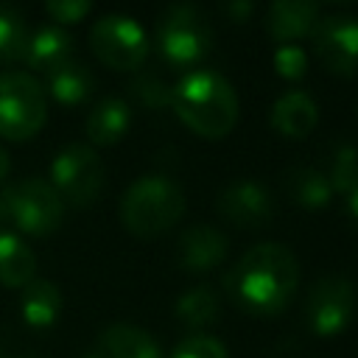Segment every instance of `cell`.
<instances>
[{
    "label": "cell",
    "instance_id": "30bf717a",
    "mask_svg": "<svg viewBox=\"0 0 358 358\" xmlns=\"http://www.w3.org/2000/svg\"><path fill=\"white\" fill-rule=\"evenodd\" d=\"M313 53L336 76H358V17L324 14L313 28Z\"/></svg>",
    "mask_w": 358,
    "mask_h": 358
},
{
    "label": "cell",
    "instance_id": "7c38bea8",
    "mask_svg": "<svg viewBox=\"0 0 358 358\" xmlns=\"http://www.w3.org/2000/svg\"><path fill=\"white\" fill-rule=\"evenodd\" d=\"M227 252H229V241L213 224L187 227L179 235V243H176V260L190 274H204V271L218 268L224 263Z\"/></svg>",
    "mask_w": 358,
    "mask_h": 358
},
{
    "label": "cell",
    "instance_id": "603a6c76",
    "mask_svg": "<svg viewBox=\"0 0 358 358\" xmlns=\"http://www.w3.org/2000/svg\"><path fill=\"white\" fill-rule=\"evenodd\" d=\"M28 36L31 31L25 25V17L11 6H0V64L22 62Z\"/></svg>",
    "mask_w": 358,
    "mask_h": 358
},
{
    "label": "cell",
    "instance_id": "e0dca14e",
    "mask_svg": "<svg viewBox=\"0 0 358 358\" xmlns=\"http://www.w3.org/2000/svg\"><path fill=\"white\" fill-rule=\"evenodd\" d=\"M98 352L103 358H162L154 336L134 324H109L98 338Z\"/></svg>",
    "mask_w": 358,
    "mask_h": 358
},
{
    "label": "cell",
    "instance_id": "5b68a950",
    "mask_svg": "<svg viewBox=\"0 0 358 358\" xmlns=\"http://www.w3.org/2000/svg\"><path fill=\"white\" fill-rule=\"evenodd\" d=\"M64 201L48 179H20L0 193V224H11L22 235H50L62 227Z\"/></svg>",
    "mask_w": 358,
    "mask_h": 358
},
{
    "label": "cell",
    "instance_id": "ac0fdd59",
    "mask_svg": "<svg viewBox=\"0 0 358 358\" xmlns=\"http://www.w3.org/2000/svg\"><path fill=\"white\" fill-rule=\"evenodd\" d=\"M20 313L28 327L45 330L62 313V291L50 280L34 277L25 288H20Z\"/></svg>",
    "mask_w": 358,
    "mask_h": 358
},
{
    "label": "cell",
    "instance_id": "4316f807",
    "mask_svg": "<svg viewBox=\"0 0 358 358\" xmlns=\"http://www.w3.org/2000/svg\"><path fill=\"white\" fill-rule=\"evenodd\" d=\"M274 70L285 81H299L308 73V53L299 45H280L274 50Z\"/></svg>",
    "mask_w": 358,
    "mask_h": 358
},
{
    "label": "cell",
    "instance_id": "ffe728a7",
    "mask_svg": "<svg viewBox=\"0 0 358 358\" xmlns=\"http://www.w3.org/2000/svg\"><path fill=\"white\" fill-rule=\"evenodd\" d=\"M45 90L50 92L53 101L64 103V106H76L84 103L92 90H95V76L90 73V67L78 59L64 62L62 67H56L53 73L45 76Z\"/></svg>",
    "mask_w": 358,
    "mask_h": 358
},
{
    "label": "cell",
    "instance_id": "f1b7e54d",
    "mask_svg": "<svg viewBox=\"0 0 358 358\" xmlns=\"http://www.w3.org/2000/svg\"><path fill=\"white\" fill-rule=\"evenodd\" d=\"M252 11H255V6L246 3V0H232V3H224V6H221V14H224L229 22H246Z\"/></svg>",
    "mask_w": 358,
    "mask_h": 358
},
{
    "label": "cell",
    "instance_id": "7402d4cb",
    "mask_svg": "<svg viewBox=\"0 0 358 358\" xmlns=\"http://www.w3.org/2000/svg\"><path fill=\"white\" fill-rule=\"evenodd\" d=\"M176 319L193 330H201V327H210L215 319H218V310H221V299L218 294L213 291V285H193L190 291H185L176 305Z\"/></svg>",
    "mask_w": 358,
    "mask_h": 358
},
{
    "label": "cell",
    "instance_id": "83f0119b",
    "mask_svg": "<svg viewBox=\"0 0 358 358\" xmlns=\"http://www.w3.org/2000/svg\"><path fill=\"white\" fill-rule=\"evenodd\" d=\"M45 11L53 20V25L62 28V25H73V22L84 20L92 11V3H87V0H53L45 6Z\"/></svg>",
    "mask_w": 358,
    "mask_h": 358
},
{
    "label": "cell",
    "instance_id": "7a4b0ae2",
    "mask_svg": "<svg viewBox=\"0 0 358 358\" xmlns=\"http://www.w3.org/2000/svg\"><path fill=\"white\" fill-rule=\"evenodd\" d=\"M171 109L193 134L221 140L238 120V92L215 70H190L171 87Z\"/></svg>",
    "mask_w": 358,
    "mask_h": 358
},
{
    "label": "cell",
    "instance_id": "6da1fadb",
    "mask_svg": "<svg viewBox=\"0 0 358 358\" xmlns=\"http://www.w3.org/2000/svg\"><path fill=\"white\" fill-rule=\"evenodd\" d=\"M299 285V263L282 243L252 246L224 277L227 296L252 316H277Z\"/></svg>",
    "mask_w": 358,
    "mask_h": 358
},
{
    "label": "cell",
    "instance_id": "44dd1931",
    "mask_svg": "<svg viewBox=\"0 0 358 358\" xmlns=\"http://www.w3.org/2000/svg\"><path fill=\"white\" fill-rule=\"evenodd\" d=\"M285 193L302 210H324L333 199V187L319 168H291L285 173Z\"/></svg>",
    "mask_w": 358,
    "mask_h": 358
},
{
    "label": "cell",
    "instance_id": "277c9868",
    "mask_svg": "<svg viewBox=\"0 0 358 358\" xmlns=\"http://www.w3.org/2000/svg\"><path fill=\"white\" fill-rule=\"evenodd\" d=\"M157 50L171 67H196L213 48V25L193 3H173L157 17Z\"/></svg>",
    "mask_w": 358,
    "mask_h": 358
},
{
    "label": "cell",
    "instance_id": "52a82bcc",
    "mask_svg": "<svg viewBox=\"0 0 358 358\" xmlns=\"http://www.w3.org/2000/svg\"><path fill=\"white\" fill-rule=\"evenodd\" d=\"M48 182L64 207H90L103 187V162L92 145L70 143L53 157Z\"/></svg>",
    "mask_w": 358,
    "mask_h": 358
},
{
    "label": "cell",
    "instance_id": "ba28073f",
    "mask_svg": "<svg viewBox=\"0 0 358 358\" xmlns=\"http://www.w3.org/2000/svg\"><path fill=\"white\" fill-rule=\"evenodd\" d=\"M92 53L112 70H140L151 45L137 20L126 14H103L90 28Z\"/></svg>",
    "mask_w": 358,
    "mask_h": 358
},
{
    "label": "cell",
    "instance_id": "484cf974",
    "mask_svg": "<svg viewBox=\"0 0 358 358\" xmlns=\"http://www.w3.org/2000/svg\"><path fill=\"white\" fill-rule=\"evenodd\" d=\"M171 358H229V352H227L224 341H218L215 336L190 333V336H185V338L173 347Z\"/></svg>",
    "mask_w": 358,
    "mask_h": 358
},
{
    "label": "cell",
    "instance_id": "4fadbf2b",
    "mask_svg": "<svg viewBox=\"0 0 358 358\" xmlns=\"http://www.w3.org/2000/svg\"><path fill=\"white\" fill-rule=\"evenodd\" d=\"M319 6L310 0H277L266 11V31L280 45H296L319 22Z\"/></svg>",
    "mask_w": 358,
    "mask_h": 358
},
{
    "label": "cell",
    "instance_id": "3957f363",
    "mask_svg": "<svg viewBox=\"0 0 358 358\" xmlns=\"http://www.w3.org/2000/svg\"><path fill=\"white\" fill-rule=\"evenodd\" d=\"M182 215L185 190L165 173H145L120 196V224L137 238H157Z\"/></svg>",
    "mask_w": 358,
    "mask_h": 358
},
{
    "label": "cell",
    "instance_id": "d6986e66",
    "mask_svg": "<svg viewBox=\"0 0 358 358\" xmlns=\"http://www.w3.org/2000/svg\"><path fill=\"white\" fill-rule=\"evenodd\" d=\"M36 277L34 249L11 229H0V285L25 288Z\"/></svg>",
    "mask_w": 358,
    "mask_h": 358
},
{
    "label": "cell",
    "instance_id": "2e32d148",
    "mask_svg": "<svg viewBox=\"0 0 358 358\" xmlns=\"http://www.w3.org/2000/svg\"><path fill=\"white\" fill-rule=\"evenodd\" d=\"M129 123H131L129 103L117 95H109L92 106V112L87 115L84 131L92 145H115L129 131Z\"/></svg>",
    "mask_w": 358,
    "mask_h": 358
},
{
    "label": "cell",
    "instance_id": "d4e9b609",
    "mask_svg": "<svg viewBox=\"0 0 358 358\" xmlns=\"http://www.w3.org/2000/svg\"><path fill=\"white\" fill-rule=\"evenodd\" d=\"M129 92L145 109H168L171 106V87L157 73H137L129 84Z\"/></svg>",
    "mask_w": 358,
    "mask_h": 358
},
{
    "label": "cell",
    "instance_id": "8fae6325",
    "mask_svg": "<svg viewBox=\"0 0 358 358\" xmlns=\"http://www.w3.org/2000/svg\"><path fill=\"white\" fill-rule=\"evenodd\" d=\"M218 215L238 229H263L274 215V199L257 179H235L215 196Z\"/></svg>",
    "mask_w": 358,
    "mask_h": 358
},
{
    "label": "cell",
    "instance_id": "5bb4252c",
    "mask_svg": "<svg viewBox=\"0 0 358 358\" xmlns=\"http://www.w3.org/2000/svg\"><path fill=\"white\" fill-rule=\"evenodd\" d=\"M268 120H271V129L277 134L291 137V140H302L319 123V103L305 90H288L274 101Z\"/></svg>",
    "mask_w": 358,
    "mask_h": 358
},
{
    "label": "cell",
    "instance_id": "4dcf8cb0",
    "mask_svg": "<svg viewBox=\"0 0 358 358\" xmlns=\"http://www.w3.org/2000/svg\"><path fill=\"white\" fill-rule=\"evenodd\" d=\"M8 171H11V159H8V154H6V148L0 145V182L8 176Z\"/></svg>",
    "mask_w": 358,
    "mask_h": 358
},
{
    "label": "cell",
    "instance_id": "f546056e",
    "mask_svg": "<svg viewBox=\"0 0 358 358\" xmlns=\"http://www.w3.org/2000/svg\"><path fill=\"white\" fill-rule=\"evenodd\" d=\"M347 213H350V218H352V224L358 227V187L347 196Z\"/></svg>",
    "mask_w": 358,
    "mask_h": 358
},
{
    "label": "cell",
    "instance_id": "8992f818",
    "mask_svg": "<svg viewBox=\"0 0 358 358\" xmlns=\"http://www.w3.org/2000/svg\"><path fill=\"white\" fill-rule=\"evenodd\" d=\"M48 120L45 87L22 70L0 73V137L22 143Z\"/></svg>",
    "mask_w": 358,
    "mask_h": 358
},
{
    "label": "cell",
    "instance_id": "9c48e42d",
    "mask_svg": "<svg viewBox=\"0 0 358 358\" xmlns=\"http://www.w3.org/2000/svg\"><path fill=\"white\" fill-rule=\"evenodd\" d=\"M355 313V285L347 277L330 274L310 285L305 296V324L322 336H338Z\"/></svg>",
    "mask_w": 358,
    "mask_h": 358
},
{
    "label": "cell",
    "instance_id": "1f68e13d",
    "mask_svg": "<svg viewBox=\"0 0 358 358\" xmlns=\"http://www.w3.org/2000/svg\"><path fill=\"white\" fill-rule=\"evenodd\" d=\"M84 358H103V355H101V352H87Z\"/></svg>",
    "mask_w": 358,
    "mask_h": 358
},
{
    "label": "cell",
    "instance_id": "836d02e7",
    "mask_svg": "<svg viewBox=\"0 0 358 358\" xmlns=\"http://www.w3.org/2000/svg\"><path fill=\"white\" fill-rule=\"evenodd\" d=\"M355 112H358V103H355Z\"/></svg>",
    "mask_w": 358,
    "mask_h": 358
},
{
    "label": "cell",
    "instance_id": "cb8c5ba5",
    "mask_svg": "<svg viewBox=\"0 0 358 358\" xmlns=\"http://www.w3.org/2000/svg\"><path fill=\"white\" fill-rule=\"evenodd\" d=\"M327 182L333 193L350 196L358 187V145L352 143H338L330 154V168H327Z\"/></svg>",
    "mask_w": 358,
    "mask_h": 358
},
{
    "label": "cell",
    "instance_id": "e575fe53",
    "mask_svg": "<svg viewBox=\"0 0 358 358\" xmlns=\"http://www.w3.org/2000/svg\"><path fill=\"white\" fill-rule=\"evenodd\" d=\"M0 358H3V355H0Z\"/></svg>",
    "mask_w": 358,
    "mask_h": 358
},
{
    "label": "cell",
    "instance_id": "9a60e30c",
    "mask_svg": "<svg viewBox=\"0 0 358 358\" xmlns=\"http://www.w3.org/2000/svg\"><path fill=\"white\" fill-rule=\"evenodd\" d=\"M73 59V36L59 28V25H39L31 36H28V45H25V53H22V62L36 70V73H53L56 67H62L64 62Z\"/></svg>",
    "mask_w": 358,
    "mask_h": 358
},
{
    "label": "cell",
    "instance_id": "d6a6232c",
    "mask_svg": "<svg viewBox=\"0 0 358 358\" xmlns=\"http://www.w3.org/2000/svg\"><path fill=\"white\" fill-rule=\"evenodd\" d=\"M22 358H39V355H22Z\"/></svg>",
    "mask_w": 358,
    "mask_h": 358
}]
</instances>
